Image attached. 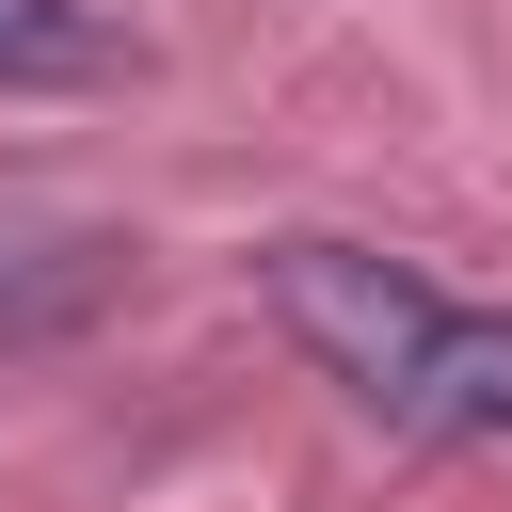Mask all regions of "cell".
<instances>
[{"mask_svg": "<svg viewBox=\"0 0 512 512\" xmlns=\"http://www.w3.org/2000/svg\"><path fill=\"white\" fill-rule=\"evenodd\" d=\"M112 288H128V240L0 208V352H16V336H80V320H96Z\"/></svg>", "mask_w": 512, "mask_h": 512, "instance_id": "2", "label": "cell"}, {"mask_svg": "<svg viewBox=\"0 0 512 512\" xmlns=\"http://www.w3.org/2000/svg\"><path fill=\"white\" fill-rule=\"evenodd\" d=\"M64 80H112L96 0H0V96H64Z\"/></svg>", "mask_w": 512, "mask_h": 512, "instance_id": "3", "label": "cell"}, {"mask_svg": "<svg viewBox=\"0 0 512 512\" xmlns=\"http://www.w3.org/2000/svg\"><path fill=\"white\" fill-rule=\"evenodd\" d=\"M256 288L352 416H384L400 448L512 464V304H480V288H448L384 240H272Z\"/></svg>", "mask_w": 512, "mask_h": 512, "instance_id": "1", "label": "cell"}]
</instances>
